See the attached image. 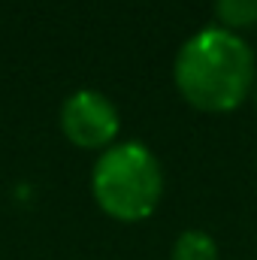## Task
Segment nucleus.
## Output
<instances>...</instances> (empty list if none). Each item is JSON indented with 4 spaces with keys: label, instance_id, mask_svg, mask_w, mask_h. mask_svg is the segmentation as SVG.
Wrapping results in <instances>:
<instances>
[{
    "label": "nucleus",
    "instance_id": "5",
    "mask_svg": "<svg viewBox=\"0 0 257 260\" xmlns=\"http://www.w3.org/2000/svg\"><path fill=\"white\" fill-rule=\"evenodd\" d=\"M173 260H218V245L203 230H185L173 245Z\"/></svg>",
    "mask_w": 257,
    "mask_h": 260
},
{
    "label": "nucleus",
    "instance_id": "4",
    "mask_svg": "<svg viewBox=\"0 0 257 260\" xmlns=\"http://www.w3.org/2000/svg\"><path fill=\"white\" fill-rule=\"evenodd\" d=\"M215 15L224 30H251L257 27V0H215Z\"/></svg>",
    "mask_w": 257,
    "mask_h": 260
},
{
    "label": "nucleus",
    "instance_id": "6",
    "mask_svg": "<svg viewBox=\"0 0 257 260\" xmlns=\"http://www.w3.org/2000/svg\"><path fill=\"white\" fill-rule=\"evenodd\" d=\"M254 94H257V82H254Z\"/></svg>",
    "mask_w": 257,
    "mask_h": 260
},
{
    "label": "nucleus",
    "instance_id": "2",
    "mask_svg": "<svg viewBox=\"0 0 257 260\" xmlns=\"http://www.w3.org/2000/svg\"><path fill=\"white\" fill-rule=\"evenodd\" d=\"M91 194L109 218L142 221L164 194L160 164L142 142L109 145L91 170Z\"/></svg>",
    "mask_w": 257,
    "mask_h": 260
},
{
    "label": "nucleus",
    "instance_id": "3",
    "mask_svg": "<svg viewBox=\"0 0 257 260\" xmlns=\"http://www.w3.org/2000/svg\"><path fill=\"white\" fill-rule=\"evenodd\" d=\"M61 130L79 148H109L121 130L115 103L100 91H76L61 106Z\"/></svg>",
    "mask_w": 257,
    "mask_h": 260
},
{
    "label": "nucleus",
    "instance_id": "1",
    "mask_svg": "<svg viewBox=\"0 0 257 260\" xmlns=\"http://www.w3.org/2000/svg\"><path fill=\"white\" fill-rule=\"evenodd\" d=\"M173 79L185 103L200 112H233L239 109L257 82L251 46L221 24L197 30L182 43Z\"/></svg>",
    "mask_w": 257,
    "mask_h": 260
}]
</instances>
